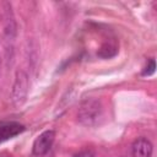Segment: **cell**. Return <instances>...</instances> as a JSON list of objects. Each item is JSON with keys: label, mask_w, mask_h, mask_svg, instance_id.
Wrapping results in <instances>:
<instances>
[{"label": "cell", "mask_w": 157, "mask_h": 157, "mask_svg": "<svg viewBox=\"0 0 157 157\" xmlns=\"http://www.w3.org/2000/svg\"><path fill=\"white\" fill-rule=\"evenodd\" d=\"M4 13H2V39H4V53L6 66H11L15 54V39L17 36V25L12 12L10 2H4Z\"/></svg>", "instance_id": "6da1fadb"}, {"label": "cell", "mask_w": 157, "mask_h": 157, "mask_svg": "<svg viewBox=\"0 0 157 157\" xmlns=\"http://www.w3.org/2000/svg\"><path fill=\"white\" fill-rule=\"evenodd\" d=\"M103 117V104L98 98H86L81 102L77 120L83 126H94Z\"/></svg>", "instance_id": "7a4b0ae2"}, {"label": "cell", "mask_w": 157, "mask_h": 157, "mask_svg": "<svg viewBox=\"0 0 157 157\" xmlns=\"http://www.w3.org/2000/svg\"><path fill=\"white\" fill-rule=\"evenodd\" d=\"M28 91H29L28 75L25 70L18 69L15 72V78H13V83H12L11 93H10V98H11L12 104L15 107H21L27 99Z\"/></svg>", "instance_id": "3957f363"}, {"label": "cell", "mask_w": 157, "mask_h": 157, "mask_svg": "<svg viewBox=\"0 0 157 157\" xmlns=\"http://www.w3.org/2000/svg\"><path fill=\"white\" fill-rule=\"evenodd\" d=\"M55 140V131L54 130H45L42 134H39L32 145V153L34 156H44L47 155Z\"/></svg>", "instance_id": "277c9868"}, {"label": "cell", "mask_w": 157, "mask_h": 157, "mask_svg": "<svg viewBox=\"0 0 157 157\" xmlns=\"http://www.w3.org/2000/svg\"><path fill=\"white\" fill-rule=\"evenodd\" d=\"M25 125L17 123V121H7V123H0V144L12 139L25 131Z\"/></svg>", "instance_id": "5b68a950"}, {"label": "cell", "mask_w": 157, "mask_h": 157, "mask_svg": "<svg viewBox=\"0 0 157 157\" xmlns=\"http://www.w3.org/2000/svg\"><path fill=\"white\" fill-rule=\"evenodd\" d=\"M153 152V146L151 141L144 136L137 137L131 145L132 157H151Z\"/></svg>", "instance_id": "8992f818"}, {"label": "cell", "mask_w": 157, "mask_h": 157, "mask_svg": "<svg viewBox=\"0 0 157 157\" xmlns=\"http://www.w3.org/2000/svg\"><path fill=\"white\" fill-rule=\"evenodd\" d=\"M118 54V48L113 43H104L99 47L97 55L102 59H110Z\"/></svg>", "instance_id": "52a82bcc"}, {"label": "cell", "mask_w": 157, "mask_h": 157, "mask_svg": "<svg viewBox=\"0 0 157 157\" xmlns=\"http://www.w3.org/2000/svg\"><path fill=\"white\" fill-rule=\"evenodd\" d=\"M155 70H156V61H155V59H150V60L147 61L146 66L144 67L141 75H142V76H151V75L155 72Z\"/></svg>", "instance_id": "ba28073f"}, {"label": "cell", "mask_w": 157, "mask_h": 157, "mask_svg": "<svg viewBox=\"0 0 157 157\" xmlns=\"http://www.w3.org/2000/svg\"><path fill=\"white\" fill-rule=\"evenodd\" d=\"M72 157H94V153L92 150H82V151L75 153Z\"/></svg>", "instance_id": "9c48e42d"}]
</instances>
